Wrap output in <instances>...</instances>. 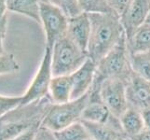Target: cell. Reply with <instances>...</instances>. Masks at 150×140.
Listing matches in <instances>:
<instances>
[{
  "label": "cell",
  "instance_id": "d6986e66",
  "mask_svg": "<svg viewBox=\"0 0 150 140\" xmlns=\"http://www.w3.org/2000/svg\"><path fill=\"white\" fill-rule=\"evenodd\" d=\"M130 64L134 73L150 81V50L130 54Z\"/></svg>",
  "mask_w": 150,
  "mask_h": 140
},
{
  "label": "cell",
  "instance_id": "9c48e42d",
  "mask_svg": "<svg viewBox=\"0 0 150 140\" xmlns=\"http://www.w3.org/2000/svg\"><path fill=\"white\" fill-rule=\"evenodd\" d=\"M126 95L129 107L141 112L150 108V81L132 72L126 84Z\"/></svg>",
  "mask_w": 150,
  "mask_h": 140
},
{
  "label": "cell",
  "instance_id": "52a82bcc",
  "mask_svg": "<svg viewBox=\"0 0 150 140\" xmlns=\"http://www.w3.org/2000/svg\"><path fill=\"white\" fill-rule=\"evenodd\" d=\"M51 72V49L46 47L40 66L29 85L28 89L22 95V102L20 106L27 105L42 99L50 95V84L52 79Z\"/></svg>",
  "mask_w": 150,
  "mask_h": 140
},
{
  "label": "cell",
  "instance_id": "7402d4cb",
  "mask_svg": "<svg viewBox=\"0 0 150 140\" xmlns=\"http://www.w3.org/2000/svg\"><path fill=\"white\" fill-rule=\"evenodd\" d=\"M20 65L11 53H4L0 55V75L9 74L18 71Z\"/></svg>",
  "mask_w": 150,
  "mask_h": 140
},
{
  "label": "cell",
  "instance_id": "d4e9b609",
  "mask_svg": "<svg viewBox=\"0 0 150 140\" xmlns=\"http://www.w3.org/2000/svg\"><path fill=\"white\" fill-rule=\"evenodd\" d=\"M34 140H57V137L55 132L43 125H40Z\"/></svg>",
  "mask_w": 150,
  "mask_h": 140
},
{
  "label": "cell",
  "instance_id": "8fae6325",
  "mask_svg": "<svg viewBox=\"0 0 150 140\" xmlns=\"http://www.w3.org/2000/svg\"><path fill=\"white\" fill-rule=\"evenodd\" d=\"M95 72L96 64L89 58L76 72L71 74V100L77 99L90 92L92 84H93Z\"/></svg>",
  "mask_w": 150,
  "mask_h": 140
},
{
  "label": "cell",
  "instance_id": "30bf717a",
  "mask_svg": "<svg viewBox=\"0 0 150 140\" xmlns=\"http://www.w3.org/2000/svg\"><path fill=\"white\" fill-rule=\"evenodd\" d=\"M150 12V0H133L120 18L126 38H130L142 24L146 22Z\"/></svg>",
  "mask_w": 150,
  "mask_h": 140
},
{
  "label": "cell",
  "instance_id": "f1b7e54d",
  "mask_svg": "<svg viewBox=\"0 0 150 140\" xmlns=\"http://www.w3.org/2000/svg\"><path fill=\"white\" fill-rule=\"evenodd\" d=\"M8 0H0V23L3 22L5 17H7Z\"/></svg>",
  "mask_w": 150,
  "mask_h": 140
},
{
  "label": "cell",
  "instance_id": "5b68a950",
  "mask_svg": "<svg viewBox=\"0 0 150 140\" xmlns=\"http://www.w3.org/2000/svg\"><path fill=\"white\" fill-rule=\"evenodd\" d=\"M89 102V92L77 99L70 100L66 103H53L44 117L42 124L53 132L81 121V116Z\"/></svg>",
  "mask_w": 150,
  "mask_h": 140
},
{
  "label": "cell",
  "instance_id": "9a60e30c",
  "mask_svg": "<svg viewBox=\"0 0 150 140\" xmlns=\"http://www.w3.org/2000/svg\"><path fill=\"white\" fill-rule=\"evenodd\" d=\"M130 54L146 53L150 50V23H144L137 28L132 36L127 39Z\"/></svg>",
  "mask_w": 150,
  "mask_h": 140
},
{
  "label": "cell",
  "instance_id": "ba28073f",
  "mask_svg": "<svg viewBox=\"0 0 150 140\" xmlns=\"http://www.w3.org/2000/svg\"><path fill=\"white\" fill-rule=\"evenodd\" d=\"M100 95L109 111L117 118H120L129 108L126 83L120 79L103 80L100 84Z\"/></svg>",
  "mask_w": 150,
  "mask_h": 140
},
{
  "label": "cell",
  "instance_id": "ffe728a7",
  "mask_svg": "<svg viewBox=\"0 0 150 140\" xmlns=\"http://www.w3.org/2000/svg\"><path fill=\"white\" fill-rule=\"evenodd\" d=\"M82 12L86 13H114L107 0H77Z\"/></svg>",
  "mask_w": 150,
  "mask_h": 140
},
{
  "label": "cell",
  "instance_id": "5bb4252c",
  "mask_svg": "<svg viewBox=\"0 0 150 140\" xmlns=\"http://www.w3.org/2000/svg\"><path fill=\"white\" fill-rule=\"evenodd\" d=\"M120 119L123 134L127 138L136 136L146 128L142 112L134 108L129 107Z\"/></svg>",
  "mask_w": 150,
  "mask_h": 140
},
{
  "label": "cell",
  "instance_id": "83f0119b",
  "mask_svg": "<svg viewBox=\"0 0 150 140\" xmlns=\"http://www.w3.org/2000/svg\"><path fill=\"white\" fill-rule=\"evenodd\" d=\"M128 139H130V140H150V129L146 127L142 132L137 134L136 136L130 137Z\"/></svg>",
  "mask_w": 150,
  "mask_h": 140
},
{
  "label": "cell",
  "instance_id": "3957f363",
  "mask_svg": "<svg viewBox=\"0 0 150 140\" xmlns=\"http://www.w3.org/2000/svg\"><path fill=\"white\" fill-rule=\"evenodd\" d=\"M132 72L127 38L124 34L118 43L96 65L92 86L99 87L102 81L107 79H120L127 84Z\"/></svg>",
  "mask_w": 150,
  "mask_h": 140
},
{
  "label": "cell",
  "instance_id": "4dcf8cb0",
  "mask_svg": "<svg viewBox=\"0 0 150 140\" xmlns=\"http://www.w3.org/2000/svg\"><path fill=\"white\" fill-rule=\"evenodd\" d=\"M117 140H130V139H128L127 137H125V136H120V138H118Z\"/></svg>",
  "mask_w": 150,
  "mask_h": 140
},
{
  "label": "cell",
  "instance_id": "d6a6232c",
  "mask_svg": "<svg viewBox=\"0 0 150 140\" xmlns=\"http://www.w3.org/2000/svg\"><path fill=\"white\" fill-rule=\"evenodd\" d=\"M88 140H94V139H92V138L91 137V138H89V139H88Z\"/></svg>",
  "mask_w": 150,
  "mask_h": 140
},
{
  "label": "cell",
  "instance_id": "e0dca14e",
  "mask_svg": "<svg viewBox=\"0 0 150 140\" xmlns=\"http://www.w3.org/2000/svg\"><path fill=\"white\" fill-rule=\"evenodd\" d=\"M89 132L90 136L94 140H117L123 136L122 133L116 130L105 123H98L81 121Z\"/></svg>",
  "mask_w": 150,
  "mask_h": 140
},
{
  "label": "cell",
  "instance_id": "4fadbf2b",
  "mask_svg": "<svg viewBox=\"0 0 150 140\" xmlns=\"http://www.w3.org/2000/svg\"><path fill=\"white\" fill-rule=\"evenodd\" d=\"M71 75L52 77L50 84V96L53 103L62 104L71 100Z\"/></svg>",
  "mask_w": 150,
  "mask_h": 140
},
{
  "label": "cell",
  "instance_id": "484cf974",
  "mask_svg": "<svg viewBox=\"0 0 150 140\" xmlns=\"http://www.w3.org/2000/svg\"><path fill=\"white\" fill-rule=\"evenodd\" d=\"M39 127H40V125H35V126L30 127L27 129V130L21 133L16 137H14L11 140H34Z\"/></svg>",
  "mask_w": 150,
  "mask_h": 140
},
{
  "label": "cell",
  "instance_id": "f546056e",
  "mask_svg": "<svg viewBox=\"0 0 150 140\" xmlns=\"http://www.w3.org/2000/svg\"><path fill=\"white\" fill-rule=\"evenodd\" d=\"M142 114H143V118L144 121V124H146V127L150 129V108L144 110Z\"/></svg>",
  "mask_w": 150,
  "mask_h": 140
},
{
  "label": "cell",
  "instance_id": "277c9868",
  "mask_svg": "<svg viewBox=\"0 0 150 140\" xmlns=\"http://www.w3.org/2000/svg\"><path fill=\"white\" fill-rule=\"evenodd\" d=\"M89 59L68 36L61 38L51 49V72L53 77L71 75Z\"/></svg>",
  "mask_w": 150,
  "mask_h": 140
},
{
  "label": "cell",
  "instance_id": "7a4b0ae2",
  "mask_svg": "<svg viewBox=\"0 0 150 140\" xmlns=\"http://www.w3.org/2000/svg\"><path fill=\"white\" fill-rule=\"evenodd\" d=\"M53 102L50 95L27 105L19 106L0 118V140H11L28 128L41 125Z\"/></svg>",
  "mask_w": 150,
  "mask_h": 140
},
{
  "label": "cell",
  "instance_id": "cb8c5ba5",
  "mask_svg": "<svg viewBox=\"0 0 150 140\" xmlns=\"http://www.w3.org/2000/svg\"><path fill=\"white\" fill-rule=\"evenodd\" d=\"M133 0H107L112 11L121 18Z\"/></svg>",
  "mask_w": 150,
  "mask_h": 140
},
{
  "label": "cell",
  "instance_id": "6da1fadb",
  "mask_svg": "<svg viewBox=\"0 0 150 140\" xmlns=\"http://www.w3.org/2000/svg\"><path fill=\"white\" fill-rule=\"evenodd\" d=\"M91 35L88 56L97 65L115 47L125 34L120 18L115 13H88Z\"/></svg>",
  "mask_w": 150,
  "mask_h": 140
},
{
  "label": "cell",
  "instance_id": "7c38bea8",
  "mask_svg": "<svg viewBox=\"0 0 150 140\" xmlns=\"http://www.w3.org/2000/svg\"><path fill=\"white\" fill-rule=\"evenodd\" d=\"M66 35L82 50L88 53V44L91 35V21L89 14L82 12L75 17L69 18Z\"/></svg>",
  "mask_w": 150,
  "mask_h": 140
},
{
  "label": "cell",
  "instance_id": "1f68e13d",
  "mask_svg": "<svg viewBox=\"0 0 150 140\" xmlns=\"http://www.w3.org/2000/svg\"><path fill=\"white\" fill-rule=\"evenodd\" d=\"M146 23H150V12H149V14H148V16H147V19H146Z\"/></svg>",
  "mask_w": 150,
  "mask_h": 140
},
{
  "label": "cell",
  "instance_id": "44dd1931",
  "mask_svg": "<svg viewBox=\"0 0 150 140\" xmlns=\"http://www.w3.org/2000/svg\"><path fill=\"white\" fill-rule=\"evenodd\" d=\"M47 1L61 9L68 18L75 17L82 13L77 0H47Z\"/></svg>",
  "mask_w": 150,
  "mask_h": 140
},
{
  "label": "cell",
  "instance_id": "ac0fdd59",
  "mask_svg": "<svg viewBox=\"0 0 150 140\" xmlns=\"http://www.w3.org/2000/svg\"><path fill=\"white\" fill-rule=\"evenodd\" d=\"M57 140H88L91 136L81 121L55 132Z\"/></svg>",
  "mask_w": 150,
  "mask_h": 140
},
{
  "label": "cell",
  "instance_id": "603a6c76",
  "mask_svg": "<svg viewBox=\"0 0 150 140\" xmlns=\"http://www.w3.org/2000/svg\"><path fill=\"white\" fill-rule=\"evenodd\" d=\"M22 95L20 96H4L0 95V118L10 110L21 105Z\"/></svg>",
  "mask_w": 150,
  "mask_h": 140
},
{
  "label": "cell",
  "instance_id": "8992f818",
  "mask_svg": "<svg viewBox=\"0 0 150 140\" xmlns=\"http://www.w3.org/2000/svg\"><path fill=\"white\" fill-rule=\"evenodd\" d=\"M39 10L46 35V47L52 49L56 41L66 35L69 18L61 9L47 0H40Z\"/></svg>",
  "mask_w": 150,
  "mask_h": 140
},
{
  "label": "cell",
  "instance_id": "2e32d148",
  "mask_svg": "<svg viewBox=\"0 0 150 140\" xmlns=\"http://www.w3.org/2000/svg\"><path fill=\"white\" fill-rule=\"evenodd\" d=\"M39 2L40 0H8V9L26 15L41 24Z\"/></svg>",
  "mask_w": 150,
  "mask_h": 140
},
{
  "label": "cell",
  "instance_id": "4316f807",
  "mask_svg": "<svg viewBox=\"0 0 150 140\" xmlns=\"http://www.w3.org/2000/svg\"><path fill=\"white\" fill-rule=\"evenodd\" d=\"M7 23H8V16L5 17L3 22L0 23V55L6 53L4 50V46H3V40L5 38V35H6Z\"/></svg>",
  "mask_w": 150,
  "mask_h": 140
}]
</instances>
